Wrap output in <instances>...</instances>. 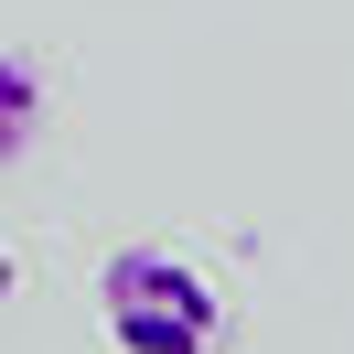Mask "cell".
Here are the masks:
<instances>
[{
  "mask_svg": "<svg viewBox=\"0 0 354 354\" xmlns=\"http://www.w3.org/2000/svg\"><path fill=\"white\" fill-rule=\"evenodd\" d=\"M97 322L118 354H215L225 344V301L204 268H183L172 247H118L97 268Z\"/></svg>",
  "mask_w": 354,
  "mask_h": 354,
  "instance_id": "obj_1",
  "label": "cell"
},
{
  "mask_svg": "<svg viewBox=\"0 0 354 354\" xmlns=\"http://www.w3.org/2000/svg\"><path fill=\"white\" fill-rule=\"evenodd\" d=\"M32 129H44V75H32L22 54H0V172L32 151Z\"/></svg>",
  "mask_w": 354,
  "mask_h": 354,
  "instance_id": "obj_2",
  "label": "cell"
},
{
  "mask_svg": "<svg viewBox=\"0 0 354 354\" xmlns=\"http://www.w3.org/2000/svg\"><path fill=\"white\" fill-rule=\"evenodd\" d=\"M0 301H11V247H0Z\"/></svg>",
  "mask_w": 354,
  "mask_h": 354,
  "instance_id": "obj_3",
  "label": "cell"
}]
</instances>
